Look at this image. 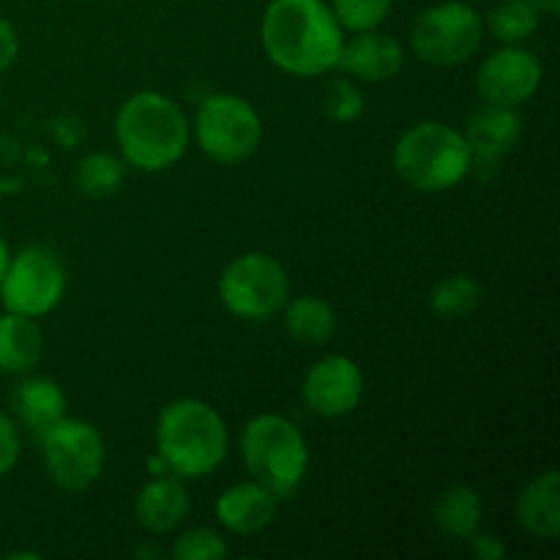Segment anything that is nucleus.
<instances>
[{
    "instance_id": "nucleus-6",
    "label": "nucleus",
    "mask_w": 560,
    "mask_h": 560,
    "mask_svg": "<svg viewBox=\"0 0 560 560\" xmlns=\"http://www.w3.org/2000/svg\"><path fill=\"white\" fill-rule=\"evenodd\" d=\"M288 299V271L266 252H244L219 273V301L238 320H268Z\"/></svg>"
},
{
    "instance_id": "nucleus-16",
    "label": "nucleus",
    "mask_w": 560,
    "mask_h": 560,
    "mask_svg": "<svg viewBox=\"0 0 560 560\" xmlns=\"http://www.w3.org/2000/svg\"><path fill=\"white\" fill-rule=\"evenodd\" d=\"M191 501L184 479L175 474L153 476L135 501L137 525L148 534H170L178 528L189 514Z\"/></svg>"
},
{
    "instance_id": "nucleus-9",
    "label": "nucleus",
    "mask_w": 560,
    "mask_h": 560,
    "mask_svg": "<svg viewBox=\"0 0 560 560\" xmlns=\"http://www.w3.org/2000/svg\"><path fill=\"white\" fill-rule=\"evenodd\" d=\"M49 481L66 492H85L98 481L107 459L104 438L91 421L63 419L38 438Z\"/></svg>"
},
{
    "instance_id": "nucleus-32",
    "label": "nucleus",
    "mask_w": 560,
    "mask_h": 560,
    "mask_svg": "<svg viewBox=\"0 0 560 560\" xmlns=\"http://www.w3.org/2000/svg\"><path fill=\"white\" fill-rule=\"evenodd\" d=\"M9 260H11L9 244H5V238H3V235H0V282H3L5 268H9Z\"/></svg>"
},
{
    "instance_id": "nucleus-2",
    "label": "nucleus",
    "mask_w": 560,
    "mask_h": 560,
    "mask_svg": "<svg viewBox=\"0 0 560 560\" xmlns=\"http://www.w3.org/2000/svg\"><path fill=\"white\" fill-rule=\"evenodd\" d=\"M115 142L129 167L164 173L175 167L189 148V120L170 96L140 91L118 107Z\"/></svg>"
},
{
    "instance_id": "nucleus-11",
    "label": "nucleus",
    "mask_w": 560,
    "mask_h": 560,
    "mask_svg": "<svg viewBox=\"0 0 560 560\" xmlns=\"http://www.w3.org/2000/svg\"><path fill=\"white\" fill-rule=\"evenodd\" d=\"M541 60L520 44H503L487 55L476 71V93L492 107L517 109L536 96L541 85Z\"/></svg>"
},
{
    "instance_id": "nucleus-23",
    "label": "nucleus",
    "mask_w": 560,
    "mask_h": 560,
    "mask_svg": "<svg viewBox=\"0 0 560 560\" xmlns=\"http://www.w3.org/2000/svg\"><path fill=\"white\" fill-rule=\"evenodd\" d=\"M541 11L528 0H503L487 16V27L501 44H523L539 31Z\"/></svg>"
},
{
    "instance_id": "nucleus-5",
    "label": "nucleus",
    "mask_w": 560,
    "mask_h": 560,
    "mask_svg": "<svg viewBox=\"0 0 560 560\" xmlns=\"http://www.w3.org/2000/svg\"><path fill=\"white\" fill-rule=\"evenodd\" d=\"M241 459L257 485L277 498H290L310 470V443L304 432L279 413H260L241 430Z\"/></svg>"
},
{
    "instance_id": "nucleus-33",
    "label": "nucleus",
    "mask_w": 560,
    "mask_h": 560,
    "mask_svg": "<svg viewBox=\"0 0 560 560\" xmlns=\"http://www.w3.org/2000/svg\"><path fill=\"white\" fill-rule=\"evenodd\" d=\"M528 3H534L541 14H556L560 9V0H528Z\"/></svg>"
},
{
    "instance_id": "nucleus-27",
    "label": "nucleus",
    "mask_w": 560,
    "mask_h": 560,
    "mask_svg": "<svg viewBox=\"0 0 560 560\" xmlns=\"http://www.w3.org/2000/svg\"><path fill=\"white\" fill-rule=\"evenodd\" d=\"M326 113L337 124H353L364 113V96L350 80H331L326 88Z\"/></svg>"
},
{
    "instance_id": "nucleus-1",
    "label": "nucleus",
    "mask_w": 560,
    "mask_h": 560,
    "mask_svg": "<svg viewBox=\"0 0 560 560\" xmlns=\"http://www.w3.org/2000/svg\"><path fill=\"white\" fill-rule=\"evenodd\" d=\"M260 42L284 74L320 77L337 69L345 31L326 0H271L262 11Z\"/></svg>"
},
{
    "instance_id": "nucleus-26",
    "label": "nucleus",
    "mask_w": 560,
    "mask_h": 560,
    "mask_svg": "<svg viewBox=\"0 0 560 560\" xmlns=\"http://www.w3.org/2000/svg\"><path fill=\"white\" fill-rule=\"evenodd\" d=\"M230 547L217 530L211 528H189L175 539L173 558L175 560H224Z\"/></svg>"
},
{
    "instance_id": "nucleus-30",
    "label": "nucleus",
    "mask_w": 560,
    "mask_h": 560,
    "mask_svg": "<svg viewBox=\"0 0 560 560\" xmlns=\"http://www.w3.org/2000/svg\"><path fill=\"white\" fill-rule=\"evenodd\" d=\"M16 55H20V38H16L14 25L9 20H0V74L14 66Z\"/></svg>"
},
{
    "instance_id": "nucleus-8",
    "label": "nucleus",
    "mask_w": 560,
    "mask_h": 560,
    "mask_svg": "<svg viewBox=\"0 0 560 560\" xmlns=\"http://www.w3.org/2000/svg\"><path fill=\"white\" fill-rule=\"evenodd\" d=\"M485 33L479 11L463 0L430 5L416 16L410 27V49L421 63L452 69L468 63Z\"/></svg>"
},
{
    "instance_id": "nucleus-4",
    "label": "nucleus",
    "mask_w": 560,
    "mask_h": 560,
    "mask_svg": "<svg viewBox=\"0 0 560 560\" xmlns=\"http://www.w3.org/2000/svg\"><path fill=\"white\" fill-rule=\"evenodd\" d=\"M392 164L399 180L419 195H443L468 178L474 156L459 129L443 120H419L397 137Z\"/></svg>"
},
{
    "instance_id": "nucleus-17",
    "label": "nucleus",
    "mask_w": 560,
    "mask_h": 560,
    "mask_svg": "<svg viewBox=\"0 0 560 560\" xmlns=\"http://www.w3.org/2000/svg\"><path fill=\"white\" fill-rule=\"evenodd\" d=\"M514 517L525 534L536 539H558L560 536V476L558 470H545L534 476L520 490L514 503Z\"/></svg>"
},
{
    "instance_id": "nucleus-19",
    "label": "nucleus",
    "mask_w": 560,
    "mask_h": 560,
    "mask_svg": "<svg viewBox=\"0 0 560 560\" xmlns=\"http://www.w3.org/2000/svg\"><path fill=\"white\" fill-rule=\"evenodd\" d=\"M44 355V334L33 317L3 312L0 315V372L27 375Z\"/></svg>"
},
{
    "instance_id": "nucleus-7",
    "label": "nucleus",
    "mask_w": 560,
    "mask_h": 560,
    "mask_svg": "<svg viewBox=\"0 0 560 560\" xmlns=\"http://www.w3.org/2000/svg\"><path fill=\"white\" fill-rule=\"evenodd\" d=\"M191 131H195L200 151L211 162L238 164L260 148L262 120L260 113L244 96L211 93L197 107Z\"/></svg>"
},
{
    "instance_id": "nucleus-12",
    "label": "nucleus",
    "mask_w": 560,
    "mask_h": 560,
    "mask_svg": "<svg viewBox=\"0 0 560 560\" xmlns=\"http://www.w3.org/2000/svg\"><path fill=\"white\" fill-rule=\"evenodd\" d=\"M304 405L320 419H345L364 397V372L350 355H323L301 383Z\"/></svg>"
},
{
    "instance_id": "nucleus-18",
    "label": "nucleus",
    "mask_w": 560,
    "mask_h": 560,
    "mask_svg": "<svg viewBox=\"0 0 560 560\" xmlns=\"http://www.w3.org/2000/svg\"><path fill=\"white\" fill-rule=\"evenodd\" d=\"M14 413L33 438H42L66 416V394L52 377L31 375L14 388Z\"/></svg>"
},
{
    "instance_id": "nucleus-3",
    "label": "nucleus",
    "mask_w": 560,
    "mask_h": 560,
    "mask_svg": "<svg viewBox=\"0 0 560 560\" xmlns=\"http://www.w3.org/2000/svg\"><path fill=\"white\" fill-rule=\"evenodd\" d=\"M156 452L184 481L213 474L228 459L230 432L213 405L180 397L164 405L156 419Z\"/></svg>"
},
{
    "instance_id": "nucleus-31",
    "label": "nucleus",
    "mask_w": 560,
    "mask_h": 560,
    "mask_svg": "<svg viewBox=\"0 0 560 560\" xmlns=\"http://www.w3.org/2000/svg\"><path fill=\"white\" fill-rule=\"evenodd\" d=\"M145 468H148V474H151V476H164V474H173V470H170V465H167V459H164L162 454H159V452H153L151 457L145 459Z\"/></svg>"
},
{
    "instance_id": "nucleus-24",
    "label": "nucleus",
    "mask_w": 560,
    "mask_h": 560,
    "mask_svg": "<svg viewBox=\"0 0 560 560\" xmlns=\"http://www.w3.org/2000/svg\"><path fill=\"white\" fill-rule=\"evenodd\" d=\"M126 175V162L113 153H88L77 164V186L88 197H109L120 189Z\"/></svg>"
},
{
    "instance_id": "nucleus-14",
    "label": "nucleus",
    "mask_w": 560,
    "mask_h": 560,
    "mask_svg": "<svg viewBox=\"0 0 560 560\" xmlns=\"http://www.w3.org/2000/svg\"><path fill=\"white\" fill-rule=\"evenodd\" d=\"M474 164H498L523 140V118L517 109L485 104L468 118L463 131Z\"/></svg>"
},
{
    "instance_id": "nucleus-13",
    "label": "nucleus",
    "mask_w": 560,
    "mask_h": 560,
    "mask_svg": "<svg viewBox=\"0 0 560 560\" xmlns=\"http://www.w3.org/2000/svg\"><path fill=\"white\" fill-rule=\"evenodd\" d=\"M402 44L375 27V31L353 33V38L342 44V55H339L337 69L355 77V80L388 82L402 71Z\"/></svg>"
},
{
    "instance_id": "nucleus-25",
    "label": "nucleus",
    "mask_w": 560,
    "mask_h": 560,
    "mask_svg": "<svg viewBox=\"0 0 560 560\" xmlns=\"http://www.w3.org/2000/svg\"><path fill=\"white\" fill-rule=\"evenodd\" d=\"M331 11L342 31L364 33L375 31L392 14L394 0H331Z\"/></svg>"
},
{
    "instance_id": "nucleus-29",
    "label": "nucleus",
    "mask_w": 560,
    "mask_h": 560,
    "mask_svg": "<svg viewBox=\"0 0 560 560\" xmlns=\"http://www.w3.org/2000/svg\"><path fill=\"white\" fill-rule=\"evenodd\" d=\"M470 550L479 560H503L506 558V545L501 541V536H492V534H474L470 536Z\"/></svg>"
},
{
    "instance_id": "nucleus-21",
    "label": "nucleus",
    "mask_w": 560,
    "mask_h": 560,
    "mask_svg": "<svg viewBox=\"0 0 560 560\" xmlns=\"http://www.w3.org/2000/svg\"><path fill=\"white\" fill-rule=\"evenodd\" d=\"M481 517H485V503L479 492L468 485L446 487L432 506L438 530L454 541H468L470 536L479 534Z\"/></svg>"
},
{
    "instance_id": "nucleus-15",
    "label": "nucleus",
    "mask_w": 560,
    "mask_h": 560,
    "mask_svg": "<svg viewBox=\"0 0 560 560\" xmlns=\"http://www.w3.org/2000/svg\"><path fill=\"white\" fill-rule=\"evenodd\" d=\"M277 506L279 498L252 479L228 487L213 503V512H217L219 525L228 528L230 534L255 536L273 523Z\"/></svg>"
},
{
    "instance_id": "nucleus-22",
    "label": "nucleus",
    "mask_w": 560,
    "mask_h": 560,
    "mask_svg": "<svg viewBox=\"0 0 560 560\" xmlns=\"http://www.w3.org/2000/svg\"><path fill=\"white\" fill-rule=\"evenodd\" d=\"M481 304V288L474 277L468 273H452L443 277L441 282L432 288L430 306L438 317L446 320H463V317L474 315Z\"/></svg>"
},
{
    "instance_id": "nucleus-10",
    "label": "nucleus",
    "mask_w": 560,
    "mask_h": 560,
    "mask_svg": "<svg viewBox=\"0 0 560 560\" xmlns=\"http://www.w3.org/2000/svg\"><path fill=\"white\" fill-rule=\"evenodd\" d=\"M66 293V268L47 246H25L11 255L0 282V301L5 312H16L38 320L58 310Z\"/></svg>"
},
{
    "instance_id": "nucleus-28",
    "label": "nucleus",
    "mask_w": 560,
    "mask_h": 560,
    "mask_svg": "<svg viewBox=\"0 0 560 560\" xmlns=\"http://www.w3.org/2000/svg\"><path fill=\"white\" fill-rule=\"evenodd\" d=\"M22 454V438H20V427L16 421L11 419L9 413L0 410V479L9 476L11 470L16 468Z\"/></svg>"
},
{
    "instance_id": "nucleus-20",
    "label": "nucleus",
    "mask_w": 560,
    "mask_h": 560,
    "mask_svg": "<svg viewBox=\"0 0 560 560\" xmlns=\"http://www.w3.org/2000/svg\"><path fill=\"white\" fill-rule=\"evenodd\" d=\"M279 312L288 337L304 348H320L337 334V312L320 295L288 299Z\"/></svg>"
}]
</instances>
